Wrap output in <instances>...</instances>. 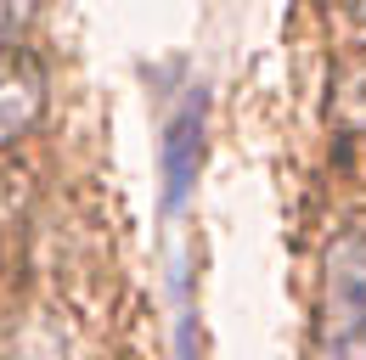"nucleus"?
I'll return each instance as SVG.
<instances>
[{
	"label": "nucleus",
	"instance_id": "1",
	"mask_svg": "<svg viewBox=\"0 0 366 360\" xmlns=\"http://www.w3.org/2000/svg\"><path fill=\"white\" fill-rule=\"evenodd\" d=\"M321 360H366V236H332L321 259Z\"/></svg>",
	"mask_w": 366,
	"mask_h": 360
},
{
	"label": "nucleus",
	"instance_id": "2",
	"mask_svg": "<svg viewBox=\"0 0 366 360\" xmlns=\"http://www.w3.org/2000/svg\"><path fill=\"white\" fill-rule=\"evenodd\" d=\"M203 158V96H192L164 130V214H181Z\"/></svg>",
	"mask_w": 366,
	"mask_h": 360
},
{
	"label": "nucleus",
	"instance_id": "3",
	"mask_svg": "<svg viewBox=\"0 0 366 360\" xmlns=\"http://www.w3.org/2000/svg\"><path fill=\"white\" fill-rule=\"evenodd\" d=\"M40 101H46V68H40V56L6 51L0 56V146H11L40 119Z\"/></svg>",
	"mask_w": 366,
	"mask_h": 360
},
{
	"label": "nucleus",
	"instance_id": "4",
	"mask_svg": "<svg viewBox=\"0 0 366 360\" xmlns=\"http://www.w3.org/2000/svg\"><path fill=\"white\" fill-rule=\"evenodd\" d=\"M338 113L366 130V62L344 68V79H338Z\"/></svg>",
	"mask_w": 366,
	"mask_h": 360
},
{
	"label": "nucleus",
	"instance_id": "5",
	"mask_svg": "<svg viewBox=\"0 0 366 360\" xmlns=\"http://www.w3.org/2000/svg\"><path fill=\"white\" fill-rule=\"evenodd\" d=\"M29 17H34V6H23V0H0V56H6V45L29 29Z\"/></svg>",
	"mask_w": 366,
	"mask_h": 360
}]
</instances>
